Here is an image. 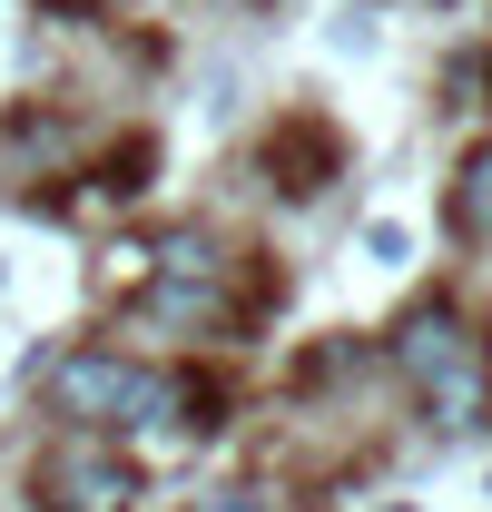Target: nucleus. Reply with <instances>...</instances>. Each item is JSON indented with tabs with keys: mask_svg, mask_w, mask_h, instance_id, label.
Wrapping results in <instances>:
<instances>
[{
	"mask_svg": "<svg viewBox=\"0 0 492 512\" xmlns=\"http://www.w3.org/2000/svg\"><path fill=\"white\" fill-rule=\"evenodd\" d=\"M138 394H148V365L138 355H109V345H69L60 375H50V404H60L69 434H128Z\"/></svg>",
	"mask_w": 492,
	"mask_h": 512,
	"instance_id": "nucleus-3",
	"label": "nucleus"
},
{
	"mask_svg": "<svg viewBox=\"0 0 492 512\" xmlns=\"http://www.w3.org/2000/svg\"><path fill=\"white\" fill-rule=\"evenodd\" d=\"M443 217H453L463 247H492V148H463V168L443 188Z\"/></svg>",
	"mask_w": 492,
	"mask_h": 512,
	"instance_id": "nucleus-6",
	"label": "nucleus"
},
{
	"mask_svg": "<svg viewBox=\"0 0 492 512\" xmlns=\"http://www.w3.org/2000/svg\"><path fill=\"white\" fill-rule=\"evenodd\" d=\"M266 178H276L286 197L335 188V128H325V119H286L276 138H266Z\"/></svg>",
	"mask_w": 492,
	"mask_h": 512,
	"instance_id": "nucleus-5",
	"label": "nucleus"
},
{
	"mask_svg": "<svg viewBox=\"0 0 492 512\" xmlns=\"http://www.w3.org/2000/svg\"><path fill=\"white\" fill-rule=\"evenodd\" d=\"M148 168H158V138H128L119 158H109V178H99V188H109V197H138V188H148Z\"/></svg>",
	"mask_w": 492,
	"mask_h": 512,
	"instance_id": "nucleus-7",
	"label": "nucleus"
},
{
	"mask_svg": "<svg viewBox=\"0 0 492 512\" xmlns=\"http://www.w3.org/2000/svg\"><path fill=\"white\" fill-rule=\"evenodd\" d=\"M394 512H414V503H394Z\"/></svg>",
	"mask_w": 492,
	"mask_h": 512,
	"instance_id": "nucleus-10",
	"label": "nucleus"
},
{
	"mask_svg": "<svg viewBox=\"0 0 492 512\" xmlns=\"http://www.w3.org/2000/svg\"><path fill=\"white\" fill-rule=\"evenodd\" d=\"M148 266H158V286H217V296H237V247H227L217 227H197V217H178V227L148 247Z\"/></svg>",
	"mask_w": 492,
	"mask_h": 512,
	"instance_id": "nucleus-4",
	"label": "nucleus"
},
{
	"mask_svg": "<svg viewBox=\"0 0 492 512\" xmlns=\"http://www.w3.org/2000/svg\"><path fill=\"white\" fill-rule=\"evenodd\" d=\"M384 355H394V375L424 404L433 434H492V335L453 296H414L384 325Z\"/></svg>",
	"mask_w": 492,
	"mask_h": 512,
	"instance_id": "nucleus-1",
	"label": "nucleus"
},
{
	"mask_svg": "<svg viewBox=\"0 0 492 512\" xmlns=\"http://www.w3.org/2000/svg\"><path fill=\"white\" fill-rule=\"evenodd\" d=\"M207 512H276V503H266V493H246V483H227V493H217Z\"/></svg>",
	"mask_w": 492,
	"mask_h": 512,
	"instance_id": "nucleus-9",
	"label": "nucleus"
},
{
	"mask_svg": "<svg viewBox=\"0 0 492 512\" xmlns=\"http://www.w3.org/2000/svg\"><path fill=\"white\" fill-rule=\"evenodd\" d=\"M30 493L40 512H138L148 493V473H138V453H119V434H50V453L30 463Z\"/></svg>",
	"mask_w": 492,
	"mask_h": 512,
	"instance_id": "nucleus-2",
	"label": "nucleus"
},
{
	"mask_svg": "<svg viewBox=\"0 0 492 512\" xmlns=\"http://www.w3.org/2000/svg\"><path fill=\"white\" fill-rule=\"evenodd\" d=\"M365 256H374V266H404V256H414V237H404L394 217H374V227H365Z\"/></svg>",
	"mask_w": 492,
	"mask_h": 512,
	"instance_id": "nucleus-8",
	"label": "nucleus"
}]
</instances>
